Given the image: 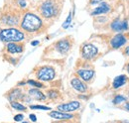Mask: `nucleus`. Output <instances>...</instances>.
<instances>
[{"mask_svg":"<svg viewBox=\"0 0 129 123\" xmlns=\"http://www.w3.org/2000/svg\"><path fill=\"white\" fill-rule=\"evenodd\" d=\"M126 69H127V73L129 74V61H128V64H127V66H126Z\"/></svg>","mask_w":129,"mask_h":123,"instance_id":"32","label":"nucleus"},{"mask_svg":"<svg viewBox=\"0 0 129 123\" xmlns=\"http://www.w3.org/2000/svg\"><path fill=\"white\" fill-rule=\"evenodd\" d=\"M59 91L57 90H49L48 91V96L51 98V99H56L59 97Z\"/></svg>","mask_w":129,"mask_h":123,"instance_id":"22","label":"nucleus"},{"mask_svg":"<svg viewBox=\"0 0 129 123\" xmlns=\"http://www.w3.org/2000/svg\"><path fill=\"white\" fill-rule=\"evenodd\" d=\"M124 107H125V109H126V110H128V111H129V102H126V103H125Z\"/></svg>","mask_w":129,"mask_h":123,"instance_id":"31","label":"nucleus"},{"mask_svg":"<svg viewBox=\"0 0 129 123\" xmlns=\"http://www.w3.org/2000/svg\"><path fill=\"white\" fill-rule=\"evenodd\" d=\"M110 28L113 32H123V31L128 30V22L126 20H119V19H115L113 20L110 24Z\"/></svg>","mask_w":129,"mask_h":123,"instance_id":"9","label":"nucleus"},{"mask_svg":"<svg viewBox=\"0 0 129 123\" xmlns=\"http://www.w3.org/2000/svg\"><path fill=\"white\" fill-rule=\"evenodd\" d=\"M55 47H56V50H57L60 54L66 55V54H68L69 51L71 50V48H72V43H71V41H70L69 38H64V39L58 41V42L56 43Z\"/></svg>","mask_w":129,"mask_h":123,"instance_id":"7","label":"nucleus"},{"mask_svg":"<svg viewBox=\"0 0 129 123\" xmlns=\"http://www.w3.org/2000/svg\"><path fill=\"white\" fill-rule=\"evenodd\" d=\"M126 100H127V98H126L125 96H123V95H121V94H118V95H116V96L114 97L113 103H114V104H120V103H122V102H125Z\"/></svg>","mask_w":129,"mask_h":123,"instance_id":"19","label":"nucleus"},{"mask_svg":"<svg viewBox=\"0 0 129 123\" xmlns=\"http://www.w3.org/2000/svg\"><path fill=\"white\" fill-rule=\"evenodd\" d=\"M50 117L55 118V119H59V120H66V119H72L74 117V115L70 114V113H66L62 111H52L50 114Z\"/></svg>","mask_w":129,"mask_h":123,"instance_id":"15","label":"nucleus"},{"mask_svg":"<svg viewBox=\"0 0 129 123\" xmlns=\"http://www.w3.org/2000/svg\"><path fill=\"white\" fill-rule=\"evenodd\" d=\"M31 109H38V110H51V107L44 106V105H31Z\"/></svg>","mask_w":129,"mask_h":123,"instance_id":"24","label":"nucleus"},{"mask_svg":"<svg viewBox=\"0 0 129 123\" xmlns=\"http://www.w3.org/2000/svg\"><path fill=\"white\" fill-rule=\"evenodd\" d=\"M11 106L14 109H16V110H19V111H25L27 109L23 104H21V103H19L17 101H11Z\"/></svg>","mask_w":129,"mask_h":123,"instance_id":"20","label":"nucleus"},{"mask_svg":"<svg viewBox=\"0 0 129 123\" xmlns=\"http://www.w3.org/2000/svg\"><path fill=\"white\" fill-rule=\"evenodd\" d=\"M43 20L39 15L33 12H26L21 22L22 30L28 33H36L43 28Z\"/></svg>","mask_w":129,"mask_h":123,"instance_id":"2","label":"nucleus"},{"mask_svg":"<svg viewBox=\"0 0 129 123\" xmlns=\"http://www.w3.org/2000/svg\"><path fill=\"white\" fill-rule=\"evenodd\" d=\"M111 11V5L107 2H101L96 8H94L91 12V16H102L109 13Z\"/></svg>","mask_w":129,"mask_h":123,"instance_id":"8","label":"nucleus"},{"mask_svg":"<svg viewBox=\"0 0 129 123\" xmlns=\"http://www.w3.org/2000/svg\"><path fill=\"white\" fill-rule=\"evenodd\" d=\"M71 85L73 86L75 90L81 92V93H84L87 90V85L84 83V81H82L79 77H74L71 80Z\"/></svg>","mask_w":129,"mask_h":123,"instance_id":"11","label":"nucleus"},{"mask_svg":"<svg viewBox=\"0 0 129 123\" xmlns=\"http://www.w3.org/2000/svg\"><path fill=\"white\" fill-rule=\"evenodd\" d=\"M71 22H72V13L69 14L68 18H67V20L64 21V23L63 24V28H64V29H67V28L69 27V25L71 24Z\"/></svg>","mask_w":129,"mask_h":123,"instance_id":"25","label":"nucleus"},{"mask_svg":"<svg viewBox=\"0 0 129 123\" xmlns=\"http://www.w3.org/2000/svg\"><path fill=\"white\" fill-rule=\"evenodd\" d=\"M23 119H24L23 114H17L14 117V121H16V122H21V121H23Z\"/></svg>","mask_w":129,"mask_h":123,"instance_id":"26","label":"nucleus"},{"mask_svg":"<svg viewBox=\"0 0 129 123\" xmlns=\"http://www.w3.org/2000/svg\"><path fill=\"white\" fill-rule=\"evenodd\" d=\"M19 20H20V18L16 14L8 13V14H5L4 17H2L1 22H2V24L7 25V26H15V25H18Z\"/></svg>","mask_w":129,"mask_h":123,"instance_id":"12","label":"nucleus"},{"mask_svg":"<svg viewBox=\"0 0 129 123\" xmlns=\"http://www.w3.org/2000/svg\"><path fill=\"white\" fill-rule=\"evenodd\" d=\"M0 40L3 43L22 42L25 40V33L16 28H7L0 31Z\"/></svg>","mask_w":129,"mask_h":123,"instance_id":"3","label":"nucleus"},{"mask_svg":"<svg viewBox=\"0 0 129 123\" xmlns=\"http://www.w3.org/2000/svg\"><path fill=\"white\" fill-rule=\"evenodd\" d=\"M64 0H42L38 5L40 15L45 19H53L60 15Z\"/></svg>","mask_w":129,"mask_h":123,"instance_id":"1","label":"nucleus"},{"mask_svg":"<svg viewBox=\"0 0 129 123\" xmlns=\"http://www.w3.org/2000/svg\"><path fill=\"white\" fill-rule=\"evenodd\" d=\"M127 81H128V77H127V76H125V75L118 76V77H116L114 79H113L112 87L113 88H115V89H117V88L123 86L124 84H126Z\"/></svg>","mask_w":129,"mask_h":123,"instance_id":"14","label":"nucleus"},{"mask_svg":"<svg viewBox=\"0 0 129 123\" xmlns=\"http://www.w3.org/2000/svg\"><path fill=\"white\" fill-rule=\"evenodd\" d=\"M6 50L9 54H20L24 51V47L14 43H8L6 45Z\"/></svg>","mask_w":129,"mask_h":123,"instance_id":"16","label":"nucleus"},{"mask_svg":"<svg viewBox=\"0 0 129 123\" xmlns=\"http://www.w3.org/2000/svg\"><path fill=\"white\" fill-rule=\"evenodd\" d=\"M127 43V38L124 34H121V33H117L116 35H114L109 44H110V47L112 49H120L121 47H123L125 44Z\"/></svg>","mask_w":129,"mask_h":123,"instance_id":"6","label":"nucleus"},{"mask_svg":"<svg viewBox=\"0 0 129 123\" xmlns=\"http://www.w3.org/2000/svg\"><path fill=\"white\" fill-rule=\"evenodd\" d=\"M39 44V41H33L32 42V46H37Z\"/></svg>","mask_w":129,"mask_h":123,"instance_id":"30","label":"nucleus"},{"mask_svg":"<svg viewBox=\"0 0 129 123\" xmlns=\"http://www.w3.org/2000/svg\"><path fill=\"white\" fill-rule=\"evenodd\" d=\"M80 107H81V103L79 101H71V102H68V103L60 104L58 106V109H59V111L69 113V112H73V111L78 110Z\"/></svg>","mask_w":129,"mask_h":123,"instance_id":"10","label":"nucleus"},{"mask_svg":"<svg viewBox=\"0 0 129 123\" xmlns=\"http://www.w3.org/2000/svg\"><path fill=\"white\" fill-rule=\"evenodd\" d=\"M27 83H28V84H30V85L35 86V87H38V88H41V87H43V86H44V85H43L42 83H40L39 81H35V80H32V79L28 80V81H27Z\"/></svg>","mask_w":129,"mask_h":123,"instance_id":"23","label":"nucleus"},{"mask_svg":"<svg viewBox=\"0 0 129 123\" xmlns=\"http://www.w3.org/2000/svg\"><path fill=\"white\" fill-rule=\"evenodd\" d=\"M29 95H30L32 98L36 99V100H41V101L46 100V95L42 91H40L39 89H37V88H32V89H30V90H29Z\"/></svg>","mask_w":129,"mask_h":123,"instance_id":"17","label":"nucleus"},{"mask_svg":"<svg viewBox=\"0 0 129 123\" xmlns=\"http://www.w3.org/2000/svg\"><path fill=\"white\" fill-rule=\"evenodd\" d=\"M105 0H89V5H95V4H99L101 2H104Z\"/></svg>","mask_w":129,"mask_h":123,"instance_id":"27","label":"nucleus"},{"mask_svg":"<svg viewBox=\"0 0 129 123\" xmlns=\"http://www.w3.org/2000/svg\"><path fill=\"white\" fill-rule=\"evenodd\" d=\"M29 117H30V119H31V121H32V122H36V121H37V117H36V115H35V114H30V116H29Z\"/></svg>","mask_w":129,"mask_h":123,"instance_id":"29","label":"nucleus"},{"mask_svg":"<svg viewBox=\"0 0 129 123\" xmlns=\"http://www.w3.org/2000/svg\"><path fill=\"white\" fill-rule=\"evenodd\" d=\"M77 73L82 81H90L95 75L93 70H79Z\"/></svg>","mask_w":129,"mask_h":123,"instance_id":"13","label":"nucleus"},{"mask_svg":"<svg viewBox=\"0 0 129 123\" xmlns=\"http://www.w3.org/2000/svg\"><path fill=\"white\" fill-rule=\"evenodd\" d=\"M81 57L86 60V61H91L94 60L98 55V49L94 46L93 44L90 43H86L81 49Z\"/></svg>","mask_w":129,"mask_h":123,"instance_id":"5","label":"nucleus"},{"mask_svg":"<svg viewBox=\"0 0 129 123\" xmlns=\"http://www.w3.org/2000/svg\"><path fill=\"white\" fill-rule=\"evenodd\" d=\"M22 123H29V122H27V121H24V122H22Z\"/></svg>","mask_w":129,"mask_h":123,"instance_id":"35","label":"nucleus"},{"mask_svg":"<svg viewBox=\"0 0 129 123\" xmlns=\"http://www.w3.org/2000/svg\"><path fill=\"white\" fill-rule=\"evenodd\" d=\"M123 54H124V56H126V57H128L129 58V46H127L125 49H124Z\"/></svg>","mask_w":129,"mask_h":123,"instance_id":"28","label":"nucleus"},{"mask_svg":"<svg viewBox=\"0 0 129 123\" xmlns=\"http://www.w3.org/2000/svg\"><path fill=\"white\" fill-rule=\"evenodd\" d=\"M120 123H129V122H126V121H123V122H120Z\"/></svg>","mask_w":129,"mask_h":123,"instance_id":"34","label":"nucleus"},{"mask_svg":"<svg viewBox=\"0 0 129 123\" xmlns=\"http://www.w3.org/2000/svg\"><path fill=\"white\" fill-rule=\"evenodd\" d=\"M15 4L21 9H25L28 6L27 0H15Z\"/></svg>","mask_w":129,"mask_h":123,"instance_id":"21","label":"nucleus"},{"mask_svg":"<svg viewBox=\"0 0 129 123\" xmlns=\"http://www.w3.org/2000/svg\"><path fill=\"white\" fill-rule=\"evenodd\" d=\"M36 77L39 80L42 81H50L53 80L56 77V71L53 67H41L40 69H38L37 73H36Z\"/></svg>","mask_w":129,"mask_h":123,"instance_id":"4","label":"nucleus"},{"mask_svg":"<svg viewBox=\"0 0 129 123\" xmlns=\"http://www.w3.org/2000/svg\"><path fill=\"white\" fill-rule=\"evenodd\" d=\"M22 97V92L19 89H14L13 91H11L8 95V99L10 101H14L15 99H18V98H21Z\"/></svg>","mask_w":129,"mask_h":123,"instance_id":"18","label":"nucleus"},{"mask_svg":"<svg viewBox=\"0 0 129 123\" xmlns=\"http://www.w3.org/2000/svg\"><path fill=\"white\" fill-rule=\"evenodd\" d=\"M127 95H128V97H129V87H128V89H127Z\"/></svg>","mask_w":129,"mask_h":123,"instance_id":"33","label":"nucleus"}]
</instances>
